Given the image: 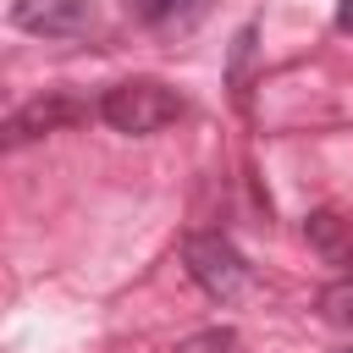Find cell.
<instances>
[{
  "mask_svg": "<svg viewBox=\"0 0 353 353\" xmlns=\"http://www.w3.org/2000/svg\"><path fill=\"white\" fill-rule=\"evenodd\" d=\"M99 116L127 138H149V132H160V127H171L182 116V94L165 88L160 77H127V83L105 88Z\"/></svg>",
  "mask_w": 353,
  "mask_h": 353,
  "instance_id": "cell-1",
  "label": "cell"
},
{
  "mask_svg": "<svg viewBox=\"0 0 353 353\" xmlns=\"http://www.w3.org/2000/svg\"><path fill=\"white\" fill-rule=\"evenodd\" d=\"M182 265H188V276L199 281V292H210L215 303L237 298L243 281H248V259H243L221 232H193V237L182 243Z\"/></svg>",
  "mask_w": 353,
  "mask_h": 353,
  "instance_id": "cell-2",
  "label": "cell"
},
{
  "mask_svg": "<svg viewBox=\"0 0 353 353\" xmlns=\"http://www.w3.org/2000/svg\"><path fill=\"white\" fill-rule=\"evenodd\" d=\"M88 110L72 99V94H39V99H28V105H17L11 116H6V127H0V143L6 149H22V143H33V138H44V132H61V127H72V121H83Z\"/></svg>",
  "mask_w": 353,
  "mask_h": 353,
  "instance_id": "cell-3",
  "label": "cell"
},
{
  "mask_svg": "<svg viewBox=\"0 0 353 353\" xmlns=\"http://www.w3.org/2000/svg\"><path fill=\"white\" fill-rule=\"evenodd\" d=\"M11 28L33 39H77L94 28L88 0H11Z\"/></svg>",
  "mask_w": 353,
  "mask_h": 353,
  "instance_id": "cell-4",
  "label": "cell"
},
{
  "mask_svg": "<svg viewBox=\"0 0 353 353\" xmlns=\"http://www.w3.org/2000/svg\"><path fill=\"white\" fill-rule=\"evenodd\" d=\"M303 243H309L325 265H336V270L353 276V221H347V215H336V210H309V215H303Z\"/></svg>",
  "mask_w": 353,
  "mask_h": 353,
  "instance_id": "cell-5",
  "label": "cell"
},
{
  "mask_svg": "<svg viewBox=\"0 0 353 353\" xmlns=\"http://www.w3.org/2000/svg\"><path fill=\"white\" fill-rule=\"evenodd\" d=\"M121 6L143 28H193L204 17V0H121Z\"/></svg>",
  "mask_w": 353,
  "mask_h": 353,
  "instance_id": "cell-6",
  "label": "cell"
},
{
  "mask_svg": "<svg viewBox=\"0 0 353 353\" xmlns=\"http://www.w3.org/2000/svg\"><path fill=\"white\" fill-rule=\"evenodd\" d=\"M314 309H320V320H325V325H336V331H353V276H342V281L320 287Z\"/></svg>",
  "mask_w": 353,
  "mask_h": 353,
  "instance_id": "cell-7",
  "label": "cell"
},
{
  "mask_svg": "<svg viewBox=\"0 0 353 353\" xmlns=\"http://www.w3.org/2000/svg\"><path fill=\"white\" fill-rule=\"evenodd\" d=\"M176 353H237V331L232 325H204V331L182 336Z\"/></svg>",
  "mask_w": 353,
  "mask_h": 353,
  "instance_id": "cell-8",
  "label": "cell"
},
{
  "mask_svg": "<svg viewBox=\"0 0 353 353\" xmlns=\"http://www.w3.org/2000/svg\"><path fill=\"white\" fill-rule=\"evenodd\" d=\"M248 55H254V22H248V28H243V33L232 39V94H237V99L248 94V88H243V72H248Z\"/></svg>",
  "mask_w": 353,
  "mask_h": 353,
  "instance_id": "cell-9",
  "label": "cell"
},
{
  "mask_svg": "<svg viewBox=\"0 0 353 353\" xmlns=\"http://www.w3.org/2000/svg\"><path fill=\"white\" fill-rule=\"evenodd\" d=\"M336 28L353 33V0H336Z\"/></svg>",
  "mask_w": 353,
  "mask_h": 353,
  "instance_id": "cell-10",
  "label": "cell"
},
{
  "mask_svg": "<svg viewBox=\"0 0 353 353\" xmlns=\"http://www.w3.org/2000/svg\"><path fill=\"white\" fill-rule=\"evenodd\" d=\"M347 353H353V347H347Z\"/></svg>",
  "mask_w": 353,
  "mask_h": 353,
  "instance_id": "cell-11",
  "label": "cell"
}]
</instances>
